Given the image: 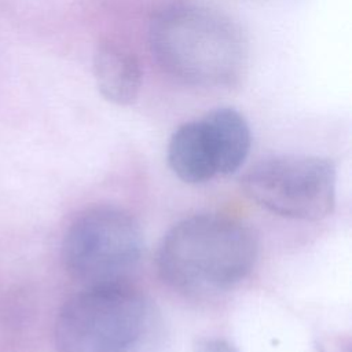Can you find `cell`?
Returning a JSON list of instances; mask_svg holds the SVG:
<instances>
[{"instance_id":"5b68a950","label":"cell","mask_w":352,"mask_h":352,"mask_svg":"<svg viewBox=\"0 0 352 352\" xmlns=\"http://www.w3.org/2000/svg\"><path fill=\"white\" fill-rule=\"evenodd\" d=\"M245 194L285 217L319 220L336 204V168L311 155H282L256 164L241 179Z\"/></svg>"},{"instance_id":"3957f363","label":"cell","mask_w":352,"mask_h":352,"mask_svg":"<svg viewBox=\"0 0 352 352\" xmlns=\"http://www.w3.org/2000/svg\"><path fill=\"white\" fill-rule=\"evenodd\" d=\"M150 302L126 283L85 287L55 320L56 352H144L153 336Z\"/></svg>"},{"instance_id":"52a82bcc","label":"cell","mask_w":352,"mask_h":352,"mask_svg":"<svg viewBox=\"0 0 352 352\" xmlns=\"http://www.w3.org/2000/svg\"><path fill=\"white\" fill-rule=\"evenodd\" d=\"M214 161L217 175L234 173L246 160L250 150V128L245 117L235 109L219 107L202 118Z\"/></svg>"},{"instance_id":"6da1fadb","label":"cell","mask_w":352,"mask_h":352,"mask_svg":"<svg viewBox=\"0 0 352 352\" xmlns=\"http://www.w3.org/2000/svg\"><path fill=\"white\" fill-rule=\"evenodd\" d=\"M148 44L166 74L195 88H231L248 67L249 45L242 29L208 7L173 4L160 10L150 22Z\"/></svg>"},{"instance_id":"7a4b0ae2","label":"cell","mask_w":352,"mask_h":352,"mask_svg":"<svg viewBox=\"0 0 352 352\" xmlns=\"http://www.w3.org/2000/svg\"><path fill=\"white\" fill-rule=\"evenodd\" d=\"M256 256V238L246 226L224 216L199 214L168 231L158 249L157 265L170 287L209 294L243 280Z\"/></svg>"},{"instance_id":"277c9868","label":"cell","mask_w":352,"mask_h":352,"mask_svg":"<svg viewBox=\"0 0 352 352\" xmlns=\"http://www.w3.org/2000/svg\"><path fill=\"white\" fill-rule=\"evenodd\" d=\"M143 250V235L126 212L98 206L73 220L62 242L67 274L84 287L125 283Z\"/></svg>"},{"instance_id":"9c48e42d","label":"cell","mask_w":352,"mask_h":352,"mask_svg":"<svg viewBox=\"0 0 352 352\" xmlns=\"http://www.w3.org/2000/svg\"><path fill=\"white\" fill-rule=\"evenodd\" d=\"M192 352H238V349L224 338L198 337L192 342Z\"/></svg>"},{"instance_id":"ba28073f","label":"cell","mask_w":352,"mask_h":352,"mask_svg":"<svg viewBox=\"0 0 352 352\" xmlns=\"http://www.w3.org/2000/svg\"><path fill=\"white\" fill-rule=\"evenodd\" d=\"M172 170L187 183H204L217 175L213 150L202 120L180 125L168 144Z\"/></svg>"},{"instance_id":"8992f818","label":"cell","mask_w":352,"mask_h":352,"mask_svg":"<svg viewBox=\"0 0 352 352\" xmlns=\"http://www.w3.org/2000/svg\"><path fill=\"white\" fill-rule=\"evenodd\" d=\"M92 73L100 95L118 106L132 104L142 88V66L136 54L125 44L100 40L92 56Z\"/></svg>"}]
</instances>
